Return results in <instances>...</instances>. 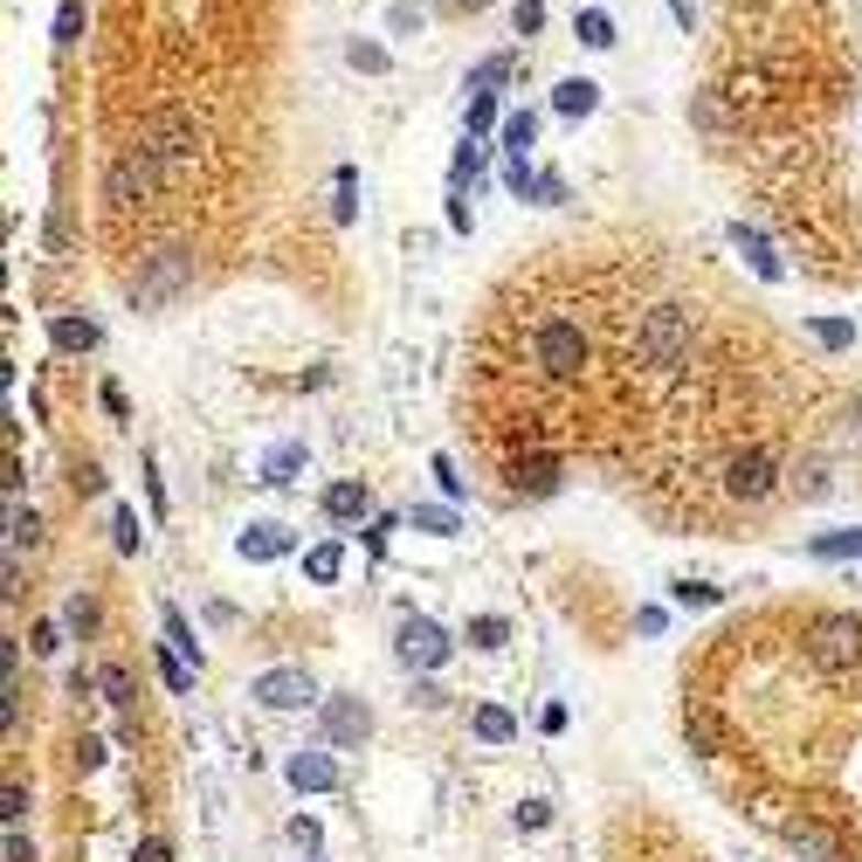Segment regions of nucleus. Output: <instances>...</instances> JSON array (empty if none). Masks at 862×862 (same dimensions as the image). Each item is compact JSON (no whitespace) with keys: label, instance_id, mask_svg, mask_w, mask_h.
Here are the masks:
<instances>
[{"label":"nucleus","instance_id":"nucleus-1","mask_svg":"<svg viewBox=\"0 0 862 862\" xmlns=\"http://www.w3.org/2000/svg\"><path fill=\"white\" fill-rule=\"evenodd\" d=\"M139 145L152 152V160H160V173L166 179H187L194 173V160H200V132H194V118L187 111H145L139 118Z\"/></svg>","mask_w":862,"mask_h":862},{"label":"nucleus","instance_id":"nucleus-2","mask_svg":"<svg viewBox=\"0 0 862 862\" xmlns=\"http://www.w3.org/2000/svg\"><path fill=\"white\" fill-rule=\"evenodd\" d=\"M173 187V179L160 173V160H152V152L132 139V145H124L118 152V160H111V173H103V200H111V207H124V215H132V207H152V200H160Z\"/></svg>","mask_w":862,"mask_h":862},{"label":"nucleus","instance_id":"nucleus-3","mask_svg":"<svg viewBox=\"0 0 862 862\" xmlns=\"http://www.w3.org/2000/svg\"><path fill=\"white\" fill-rule=\"evenodd\" d=\"M635 359L642 365H684L690 359V310L684 304H648L642 331H635Z\"/></svg>","mask_w":862,"mask_h":862},{"label":"nucleus","instance_id":"nucleus-4","mask_svg":"<svg viewBox=\"0 0 862 862\" xmlns=\"http://www.w3.org/2000/svg\"><path fill=\"white\" fill-rule=\"evenodd\" d=\"M807 656H815L821 669H855L862 663V621H842V614H828V621H815L807 629Z\"/></svg>","mask_w":862,"mask_h":862},{"label":"nucleus","instance_id":"nucleus-5","mask_svg":"<svg viewBox=\"0 0 862 862\" xmlns=\"http://www.w3.org/2000/svg\"><path fill=\"white\" fill-rule=\"evenodd\" d=\"M532 359L545 365V373H572V365L587 359V338H580V325H566V318H545V325L532 331Z\"/></svg>","mask_w":862,"mask_h":862},{"label":"nucleus","instance_id":"nucleus-6","mask_svg":"<svg viewBox=\"0 0 862 862\" xmlns=\"http://www.w3.org/2000/svg\"><path fill=\"white\" fill-rule=\"evenodd\" d=\"M249 697H255V703H270V711H304V703L318 697V690H310V676H304V669H263V676L249 684Z\"/></svg>","mask_w":862,"mask_h":862},{"label":"nucleus","instance_id":"nucleus-7","mask_svg":"<svg viewBox=\"0 0 862 862\" xmlns=\"http://www.w3.org/2000/svg\"><path fill=\"white\" fill-rule=\"evenodd\" d=\"M401 656L414 669H441V663H449V635H441L428 614H414V621H401Z\"/></svg>","mask_w":862,"mask_h":862},{"label":"nucleus","instance_id":"nucleus-8","mask_svg":"<svg viewBox=\"0 0 862 862\" xmlns=\"http://www.w3.org/2000/svg\"><path fill=\"white\" fill-rule=\"evenodd\" d=\"M773 477H779V456L773 449H745V456H731V498H766L773 490Z\"/></svg>","mask_w":862,"mask_h":862},{"label":"nucleus","instance_id":"nucleus-9","mask_svg":"<svg viewBox=\"0 0 862 862\" xmlns=\"http://www.w3.org/2000/svg\"><path fill=\"white\" fill-rule=\"evenodd\" d=\"M194 276V263H187V249H160V255H152V276L139 283V304H160V297H173L179 291V283H187Z\"/></svg>","mask_w":862,"mask_h":862},{"label":"nucleus","instance_id":"nucleus-10","mask_svg":"<svg viewBox=\"0 0 862 862\" xmlns=\"http://www.w3.org/2000/svg\"><path fill=\"white\" fill-rule=\"evenodd\" d=\"M779 834L800 849V855H815V862H842V834L821 828L815 815H794V821H779Z\"/></svg>","mask_w":862,"mask_h":862},{"label":"nucleus","instance_id":"nucleus-11","mask_svg":"<svg viewBox=\"0 0 862 862\" xmlns=\"http://www.w3.org/2000/svg\"><path fill=\"white\" fill-rule=\"evenodd\" d=\"M283 779H291L297 794H331L338 766H331V752H291V760H283Z\"/></svg>","mask_w":862,"mask_h":862},{"label":"nucleus","instance_id":"nucleus-12","mask_svg":"<svg viewBox=\"0 0 862 862\" xmlns=\"http://www.w3.org/2000/svg\"><path fill=\"white\" fill-rule=\"evenodd\" d=\"M559 477H566L559 456H517L511 462V490H517V498H553Z\"/></svg>","mask_w":862,"mask_h":862},{"label":"nucleus","instance_id":"nucleus-13","mask_svg":"<svg viewBox=\"0 0 862 862\" xmlns=\"http://www.w3.org/2000/svg\"><path fill=\"white\" fill-rule=\"evenodd\" d=\"M325 731H331L338 745H359L365 731H373V711H365L359 697H331V703H325Z\"/></svg>","mask_w":862,"mask_h":862},{"label":"nucleus","instance_id":"nucleus-14","mask_svg":"<svg viewBox=\"0 0 862 862\" xmlns=\"http://www.w3.org/2000/svg\"><path fill=\"white\" fill-rule=\"evenodd\" d=\"M373 511V498H365V483H352V477H338L331 490H325V517L331 525H359V517Z\"/></svg>","mask_w":862,"mask_h":862},{"label":"nucleus","instance_id":"nucleus-15","mask_svg":"<svg viewBox=\"0 0 862 862\" xmlns=\"http://www.w3.org/2000/svg\"><path fill=\"white\" fill-rule=\"evenodd\" d=\"M48 338H56V352H97V325L90 318H69V310H56V318H48Z\"/></svg>","mask_w":862,"mask_h":862},{"label":"nucleus","instance_id":"nucleus-16","mask_svg":"<svg viewBox=\"0 0 862 862\" xmlns=\"http://www.w3.org/2000/svg\"><path fill=\"white\" fill-rule=\"evenodd\" d=\"M731 242H739V249H745V263H752V270H760L766 283H779V276H787V270H779V255H773V242H766V234H760V228H745V221H739V228H731Z\"/></svg>","mask_w":862,"mask_h":862},{"label":"nucleus","instance_id":"nucleus-17","mask_svg":"<svg viewBox=\"0 0 862 862\" xmlns=\"http://www.w3.org/2000/svg\"><path fill=\"white\" fill-rule=\"evenodd\" d=\"M593 103H600V84H593V76H566V84L553 90V111H559V118H587Z\"/></svg>","mask_w":862,"mask_h":862},{"label":"nucleus","instance_id":"nucleus-18","mask_svg":"<svg viewBox=\"0 0 862 862\" xmlns=\"http://www.w3.org/2000/svg\"><path fill=\"white\" fill-rule=\"evenodd\" d=\"M291 553V532L283 525H249L242 532V559H283Z\"/></svg>","mask_w":862,"mask_h":862},{"label":"nucleus","instance_id":"nucleus-19","mask_svg":"<svg viewBox=\"0 0 862 862\" xmlns=\"http://www.w3.org/2000/svg\"><path fill=\"white\" fill-rule=\"evenodd\" d=\"M304 572H310V580H318V587H331L338 572H346V545H338V538L310 545V553H304Z\"/></svg>","mask_w":862,"mask_h":862},{"label":"nucleus","instance_id":"nucleus-20","mask_svg":"<svg viewBox=\"0 0 862 862\" xmlns=\"http://www.w3.org/2000/svg\"><path fill=\"white\" fill-rule=\"evenodd\" d=\"M407 525H414V532H428V538H456V532H462L449 504H414V511H407Z\"/></svg>","mask_w":862,"mask_h":862},{"label":"nucleus","instance_id":"nucleus-21","mask_svg":"<svg viewBox=\"0 0 862 862\" xmlns=\"http://www.w3.org/2000/svg\"><path fill=\"white\" fill-rule=\"evenodd\" d=\"M477 739L483 745H511L517 739V718L504 711V703H483V711H477Z\"/></svg>","mask_w":862,"mask_h":862},{"label":"nucleus","instance_id":"nucleus-22","mask_svg":"<svg viewBox=\"0 0 862 862\" xmlns=\"http://www.w3.org/2000/svg\"><path fill=\"white\" fill-rule=\"evenodd\" d=\"M297 469H304V441H283L263 462V483H297Z\"/></svg>","mask_w":862,"mask_h":862},{"label":"nucleus","instance_id":"nucleus-23","mask_svg":"<svg viewBox=\"0 0 862 862\" xmlns=\"http://www.w3.org/2000/svg\"><path fill=\"white\" fill-rule=\"evenodd\" d=\"M511 642V621L504 614H477L469 621V648H504Z\"/></svg>","mask_w":862,"mask_h":862},{"label":"nucleus","instance_id":"nucleus-24","mask_svg":"<svg viewBox=\"0 0 862 862\" xmlns=\"http://www.w3.org/2000/svg\"><path fill=\"white\" fill-rule=\"evenodd\" d=\"M532 139H538V118H532V111H511V118H504V152H511V160H525Z\"/></svg>","mask_w":862,"mask_h":862},{"label":"nucleus","instance_id":"nucleus-25","mask_svg":"<svg viewBox=\"0 0 862 862\" xmlns=\"http://www.w3.org/2000/svg\"><path fill=\"white\" fill-rule=\"evenodd\" d=\"M572 35H580L587 48H614V21H608V14H600V8H587L580 21H572Z\"/></svg>","mask_w":862,"mask_h":862},{"label":"nucleus","instance_id":"nucleus-26","mask_svg":"<svg viewBox=\"0 0 862 862\" xmlns=\"http://www.w3.org/2000/svg\"><path fill=\"white\" fill-rule=\"evenodd\" d=\"M111 538H118V553H139V545H145V532H139V511H111Z\"/></svg>","mask_w":862,"mask_h":862},{"label":"nucleus","instance_id":"nucleus-27","mask_svg":"<svg viewBox=\"0 0 862 862\" xmlns=\"http://www.w3.org/2000/svg\"><path fill=\"white\" fill-rule=\"evenodd\" d=\"M166 648H179V656L200 663V642H194V629H187V614H179V608H166Z\"/></svg>","mask_w":862,"mask_h":862},{"label":"nucleus","instance_id":"nucleus-28","mask_svg":"<svg viewBox=\"0 0 862 862\" xmlns=\"http://www.w3.org/2000/svg\"><path fill=\"white\" fill-rule=\"evenodd\" d=\"M684 731H690V745L703 752V760L718 752V718H711V711H690V718H684Z\"/></svg>","mask_w":862,"mask_h":862},{"label":"nucleus","instance_id":"nucleus-29","mask_svg":"<svg viewBox=\"0 0 862 862\" xmlns=\"http://www.w3.org/2000/svg\"><path fill=\"white\" fill-rule=\"evenodd\" d=\"M815 331V346H828V352H842V346H855V325H842V318H815L807 325Z\"/></svg>","mask_w":862,"mask_h":862},{"label":"nucleus","instance_id":"nucleus-30","mask_svg":"<svg viewBox=\"0 0 862 862\" xmlns=\"http://www.w3.org/2000/svg\"><path fill=\"white\" fill-rule=\"evenodd\" d=\"M815 553L821 559H862V532H828V538H815Z\"/></svg>","mask_w":862,"mask_h":862},{"label":"nucleus","instance_id":"nucleus-31","mask_svg":"<svg viewBox=\"0 0 862 862\" xmlns=\"http://www.w3.org/2000/svg\"><path fill=\"white\" fill-rule=\"evenodd\" d=\"M352 194H359V173H352V166H338V200H331V221H352V215H359V200H352Z\"/></svg>","mask_w":862,"mask_h":862},{"label":"nucleus","instance_id":"nucleus-32","mask_svg":"<svg viewBox=\"0 0 862 862\" xmlns=\"http://www.w3.org/2000/svg\"><path fill=\"white\" fill-rule=\"evenodd\" d=\"M346 63L365 69V76H386V48H380V42H352V48H346Z\"/></svg>","mask_w":862,"mask_h":862},{"label":"nucleus","instance_id":"nucleus-33","mask_svg":"<svg viewBox=\"0 0 862 862\" xmlns=\"http://www.w3.org/2000/svg\"><path fill=\"white\" fill-rule=\"evenodd\" d=\"M386 29H394V35H422V29H428V14H422V8H407V0H394V8H386Z\"/></svg>","mask_w":862,"mask_h":862},{"label":"nucleus","instance_id":"nucleus-34","mask_svg":"<svg viewBox=\"0 0 862 862\" xmlns=\"http://www.w3.org/2000/svg\"><path fill=\"white\" fill-rule=\"evenodd\" d=\"M97 690L111 697V703H132V669H118V663H111V669H97Z\"/></svg>","mask_w":862,"mask_h":862},{"label":"nucleus","instance_id":"nucleus-35","mask_svg":"<svg viewBox=\"0 0 862 862\" xmlns=\"http://www.w3.org/2000/svg\"><path fill=\"white\" fill-rule=\"evenodd\" d=\"M504 76H511V63H504V56H490V63H477V76H469V90H477V97H490V90L504 84Z\"/></svg>","mask_w":862,"mask_h":862},{"label":"nucleus","instance_id":"nucleus-36","mask_svg":"<svg viewBox=\"0 0 862 862\" xmlns=\"http://www.w3.org/2000/svg\"><path fill=\"white\" fill-rule=\"evenodd\" d=\"M669 593H676V608H711L718 600V587H703V580H676Z\"/></svg>","mask_w":862,"mask_h":862},{"label":"nucleus","instance_id":"nucleus-37","mask_svg":"<svg viewBox=\"0 0 862 862\" xmlns=\"http://www.w3.org/2000/svg\"><path fill=\"white\" fill-rule=\"evenodd\" d=\"M291 842H297L304 855H318V849H325V828L310 821V815H297V821H291Z\"/></svg>","mask_w":862,"mask_h":862},{"label":"nucleus","instance_id":"nucleus-38","mask_svg":"<svg viewBox=\"0 0 862 862\" xmlns=\"http://www.w3.org/2000/svg\"><path fill=\"white\" fill-rule=\"evenodd\" d=\"M0 815H8V828H21V815H29V787H21V779H8V794H0Z\"/></svg>","mask_w":862,"mask_h":862},{"label":"nucleus","instance_id":"nucleus-39","mask_svg":"<svg viewBox=\"0 0 862 862\" xmlns=\"http://www.w3.org/2000/svg\"><path fill=\"white\" fill-rule=\"evenodd\" d=\"M76 35H84V8L63 0V8H56V42H76Z\"/></svg>","mask_w":862,"mask_h":862},{"label":"nucleus","instance_id":"nucleus-40","mask_svg":"<svg viewBox=\"0 0 862 862\" xmlns=\"http://www.w3.org/2000/svg\"><path fill=\"white\" fill-rule=\"evenodd\" d=\"M63 621H69V629H76V635H90V629H97V608H90V600H84V593H76V600H69V608H63Z\"/></svg>","mask_w":862,"mask_h":862},{"label":"nucleus","instance_id":"nucleus-41","mask_svg":"<svg viewBox=\"0 0 862 862\" xmlns=\"http://www.w3.org/2000/svg\"><path fill=\"white\" fill-rule=\"evenodd\" d=\"M504 187H511L517 200H532V194H538V179L525 173V160H511V166H504Z\"/></svg>","mask_w":862,"mask_h":862},{"label":"nucleus","instance_id":"nucleus-42","mask_svg":"<svg viewBox=\"0 0 862 862\" xmlns=\"http://www.w3.org/2000/svg\"><path fill=\"white\" fill-rule=\"evenodd\" d=\"M511 21H517V35H532L538 21H545V8H538V0H517V8H511Z\"/></svg>","mask_w":862,"mask_h":862},{"label":"nucleus","instance_id":"nucleus-43","mask_svg":"<svg viewBox=\"0 0 862 862\" xmlns=\"http://www.w3.org/2000/svg\"><path fill=\"white\" fill-rule=\"evenodd\" d=\"M428 469H435V483H441V490H449V498H462V477H456V462H449V456H435Z\"/></svg>","mask_w":862,"mask_h":862},{"label":"nucleus","instance_id":"nucleus-44","mask_svg":"<svg viewBox=\"0 0 862 862\" xmlns=\"http://www.w3.org/2000/svg\"><path fill=\"white\" fill-rule=\"evenodd\" d=\"M690 118H697V124H711V132H718V124H724V111H718V97H690Z\"/></svg>","mask_w":862,"mask_h":862},{"label":"nucleus","instance_id":"nucleus-45","mask_svg":"<svg viewBox=\"0 0 862 862\" xmlns=\"http://www.w3.org/2000/svg\"><path fill=\"white\" fill-rule=\"evenodd\" d=\"M48 255H69V215H48Z\"/></svg>","mask_w":862,"mask_h":862},{"label":"nucleus","instance_id":"nucleus-46","mask_svg":"<svg viewBox=\"0 0 862 862\" xmlns=\"http://www.w3.org/2000/svg\"><path fill=\"white\" fill-rule=\"evenodd\" d=\"M63 635H56V621H35V656H56Z\"/></svg>","mask_w":862,"mask_h":862},{"label":"nucleus","instance_id":"nucleus-47","mask_svg":"<svg viewBox=\"0 0 862 862\" xmlns=\"http://www.w3.org/2000/svg\"><path fill=\"white\" fill-rule=\"evenodd\" d=\"M449 228H456V234L477 228V215H469V194H456V200H449Z\"/></svg>","mask_w":862,"mask_h":862},{"label":"nucleus","instance_id":"nucleus-48","mask_svg":"<svg viewBox=\"0 0 862 862\" xmlns=\"http://www.w3.org/2000/svg\"><path fill=\"white\" fill-rule=\"evenodd\" d=\"M545 821H553V807H545V800H525V807H517V828H545Z\"/></svg>","mask_w":862,"mask_h":862},{"label":"nucleus","instance_id":"nucleus-49","mask_svg":"<svg viewBox=\"0 0 862 862\" xmlns=\"http://www.w3.org/2000/svg\"><path fill=\"white\" fill-rule=\"evenodd\" d=\"M8 862H35V842L21 828H8Z\"/></svg>","mask_w":862,"mask_h":862},{"label":"nucleus","instance_id":"nucleus-50","mask_svg":"<svg viewBox=\"0 0 862 862\" xmlns=\"http://www.w3.org/2000/svg\"><path fill=\"white\" fill-rule=\"evenodd\" d=\"M490 118H498V103H490V97H477V103H469V132H483Z\"/></svg>","mask_w":862,"mask_h":862},{"label":"nucleus","instance_id":"nucleus-51","mask_svg":"<svg viewBox=\"0 0 862 862\" xmlns=\"http://www.w3.org/2000/svg\"><path fill=\"white\" fill-rule=\"evenodd\" d=\"M139 862H173V849L160 842V834H152V842H139Z\"/></svg>","mask_w":862,"mask_h":862}]
</instances>
